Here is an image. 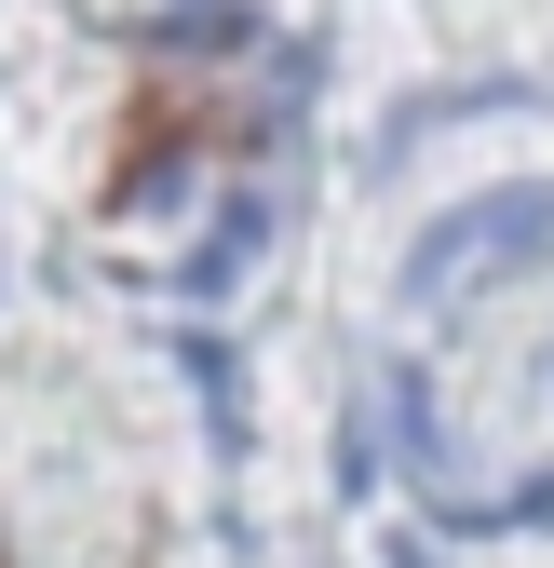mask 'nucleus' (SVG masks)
<instances>
[{
    "instance_id": "obj_3",
    "label": "nucleus",
    "mask_w": 554,
    "mask_h": 568,
    "mask_svg": "<svg viewBox=\"0 0 554 568\" xmlns=\"http://www.w3.org/2000/svg\"><path fill=\"white\" fill-rule=\"evenodd\" d=\"M176 366L203 379V419H217V447H244V393H230V352H217V338H189Z\"/></svg>"
},
{
    "instance_id": "obj_1",
    "label": "nucleus",
    "mask_w": 554,
    "mask_h": 568,
    "mask_svg": "<svg viewBox=\"0 0 554 568\" xmlns=\"http://www.w3.org/2000/svg\"><path fill=\"white\" fill-rule=\"evenodd\" d=\"M541 244H554V190H488V203H460V217H433L406 244V298H460L473 271L541 257Z\"/></svg>"
},
{
    "instance_id": "obj_2",
    "label": "nucleus",
    "mask_w": 554,
    "mask_h": 568,
    "mask_svg": "<svg viewBox=\"0 0 554 568\" xmlns=\"http://www.w3.org/2000/svg\"><path fill=\"white\" fill-rule=\"evenodd\" d=\"M257 231H270V203H257V190H244V203H217V231L189 244V271H176V284H189V298H217V284H244V257H257Z\"/></svg>"
}]
</instances>
